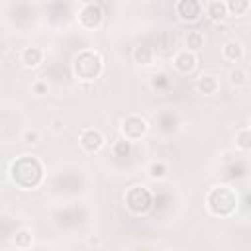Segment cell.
Wrapping results in <instances>:
<instances>
[{"label": "cell", "mask_w": 251, "mask_h": 251, "mask_svg": "<svg viewBox=\"0 0 251 251\" xmlns=\"http://www.w3.org/2000/svg\"><path fill=\"white\" fill-rule=\"evenodd\" d=\"M78 143H80V147H82L86 153H98V151L104 147L106 139H104V135H102L100 129H96V127H86V129L80 131Z\"/></svg>", "instance_id": "52a82bcc"}, {"label": "cell", "mask_w": 251, "mask_h": 251, "mask_svg": "<svg viewBox=\"0 0 251 251\" xmlns=\"http://www.w3.org/2000/svg\"><path fill=\"white\" fill-rule=\"evenodd\" d=\"M184 45H186V51L198 53L204 47V33L198 29H188L184 33Z\"/></svg>", "instance_id": "9a60e30c"}, {"label": "cell", "mask_w": 251, "mask_h": 251, "mask_svg": "<svg viewBox=\"0 0 251 251\" xmlns=\"http://www.w3.org/2000/svg\"><path fill=\"white\" fill-rule=\"evenodd\" d=\"M247 127H249V129H251V116H249V126H247Z\"/></svg>", "instance_id": "cb8c5ba5"}, {"label": "cell", "mask_w": 251, "mask_h": 251, "mask_svg": "<svg viewBox=\"0 0 251 251\" xmlns=\"http://www.w3.org/2000/svg\"><path fill=\"white\" fill-rule=\"evenodd\" d=\"M204 6L198 0H180L175 4V12L180 22H196L202 16Z\"/></svg>", "instance_id": "ba28073f"}, {"label": "cell", "mask_w": 251, "mask_h": 251, "mask_svg": "<svg viewBox=\"0 0 251 251\" xmlns=\"http://www.w3.org/2000/svg\"><path fill=\"white\" fill-rule=\"evenodd\" d=\"M169 175V165L165 161H151L147 165V176L151 180H163Z\"/></svg>", "instance_id": "e0dca14e"}, {"label": "cell", "mask_w": 251, "mask_h": 251, "mask_svg": "<svg viewBox=\"0 0 251 251\" xmlns=\"http://www.w3.org/2000/svg\"><path fill=\"white\" fill-rule=\"evenodd\" d=\"M129 149H131V145H129V141H126V139H120V141L114 143V153H116L118 157H126V155L129 153Z\"/></svg>", "instance_id": "44dd1931"}, {"label": "cell", "mask_w": 251, "mask_h": 251, "mask_svg": "<svg viewBox=\"0 0 251 251\" xmlns=\"http://www.w3.org/2000/svg\"><path fill=\"white\" fill-rule=\"evenodd\" d=\"M196 65H198L196 53H190L186 49L175 53V57H173V69L176 73H180V75H190L196 69Z\"/></svg>", "instance_id": "9c48e42d"}, {"label": "cell", "mask_w": 251, "mask_h": 251, "mask_svg": "<svg viewBox=\"0 0 251 251\" xmlns=\"http://www.w3.org/2000/svg\"><path fill=\"white\" fill-rule=\"evenodd\" d=\"M102 18H104V12H102V6L96 4V2H84L76 14V20L78 24L84 27V29H94L102 24Z\"/></svg>", "instance_id": "8992f818"}, {"label": "cell", "mask_w": 251, "mask_h": 251, "mask_svg": "<svg viewBox=\"0 0 251 251\" xmlns=\"http://www.w3.org/2000/svg\"><path fill=\"white\" fill-rule=\"evenodd\" d=\"M206 208L216 218H229L237 210V192L227 184L212 186L206 192Z\"/></svg>", "instance_id": "7a4b0ae2"}, {"label": "cell", "mask_w": 251, "mask_h": 251, "mask_svg": "<svg viewBox=\"0 0 251 251\" xmlns=\"http://www.w3.org/2000/svg\"><path fill=\"white\" fill-rule=\"evenodd\" d=\"M22 141H24V143H37V141H39V133H37L35 129H25V131L22 133Z\"/></svg>", "instance_id": "7402d4cb"}, {"label": "cell", "mask_w": 251, "mask_h": 251, "mask_svg": "<svg viewBox=\"0 0 251 251\" xmlns=\"http://www.w3.org/2000/svg\"><path fill=\"white\" fill-rule=\"evenodd\" d=\"M167 251H178V249H167Z\"/></svg>", "instance_id": "d4e9b609"}, {"label": "cell", "mask_w": 251, "mask_h": 251, "mask_svg": "<svg viewBox=\"0 0 251 251\" xmlns=\"http://www.w3.org/2000/svg\"><path fill=\"white\" fill-rule=\"evenodd\" d=\"M124 202H126V208L133 216H143L153 206V194L149 192V188H145L141 184H135V186H131V188L126 190Z\"/></svg>", "instance_id": "277c9868"}, {"label": "cell", "mask_w": 251, "mask_h": 251, "mask_svg": "<svg viewBox=\"0 0 251 251\" xmlns=\"http://www.w3.org/2000/svg\"><path fill=\"white\" fill-rule=\"evenodd\" d=\"M206 16L212 20V22H222L226 16H227V6L226 2H220V0H212L206 4Z\"/></svg>", "instance_id": "2e32d148"}, {"label": "cell", "mask_w": 251, "mask_h": 251, "mask_svg": "<svg viewBox=\"0 0 251 251\" xmlns=\"http://www.w3.org/2000/svg\"><path fill=\"white\" fill-rule=\"evenodd\" d=\"M227 78H229V84L231 86H245L247 84V71L245 69H241V67H233V69H229V73H227Z\"/></svg>", "instance_id": "ac0fdd59"}, {"label": "cell", "mask_w": 251, "mask_h": 251, "mask_svg": "<svg viewBox=\"0 0 251 251\" xmlns=\"http://www.w3.org/2000/svg\"><path fill=\"white\" fill-rule=\"evenodd\" d=\"M245 51H243V45L237 41V39H229L222 45V57L229 63H239L243 59Z\"/></svg>", "instance_id": "7c38bea8"}, {"label": "cell", "mask_w": 251, "mask_h": 251, "mask_svg": "<svg viewBox=\"0 0 251 251\" xmlns=\"http://www.w3.org/2000/svg\"><path fill=\"white\" fill-rule=\"evenodd\" d=\"M20 63L25 69H35L43 63V49L41 47H24L20 53Z\"/></svg>", "instance_id": "8fae6325"}, {"label": "cell", "mask_w": 251, "mask_h": 251, "mask_svg": "<svg viewBox=\"0 0 251 251\" xmlns=\"http://www.w3.org/2000/svg\"><path fill=\"white\" fill-rule=\"evenodd\" d=\"M147 131H149V122L139 114H129L120 122V135L129 143L139 141L141 137L147 135Z\"/></svg>", "instance_id": "5b68a950"}, {"label": "cell", "mask_w": 251, "mask_h": 251, "mask_svg": "<svg viewBox=\"0 0 251 251\" xmlns=\"http://www.w3.org/2000/svg\"><path fill=\"white\" fill-rule=\"evenodd\" d=\"M73 75L78 78V80H84V82H92L94 78H98L104 71V61L102 57L96 53V51H90V49H84L80 51L78 55H75L73 59Z\"/></svg>", "instance_id": "3957f363"}, {"label": "cell", "mask_w": 251, "mask_h": 251, "mask_svg": "<svg viewBox=\"0 0 251 251\" xmlns=\"http://www.w3.org/2000/svg\"><path fill=\"white\" fill-rule=\"evenodd\" d=\"M153 57H155V51H153V47H149V45H137V47H133V51H131L133 63H137V65H141V67L151 65V63H153Z\"/></svg>", "instance_id": "5bb4252c"}, {"label": "cell", "mask_w": 251, "mask_h": 251, "mask_svg": "<svg viewBox=\"0 0 251 251\" xmlns=\"http://www.w3.org/2000/svg\"><path fill=\"white\" fill-rule=\"evenodd\" d=\"M233 141H235V147H237V149H241V151H251V129H249V127L239 129V131L235 133Z\"/></svg>", "instance_id": "d6986e66"}, {"label": "cell", "mask_w": 251, "mask_h": 251, "mask_svg": "<svg viewBox=\"0 0 251 251\" xmlns=\"http://www.w3.org/2000/svg\"><path fill=\"white\" fill-rule=\"evenodd\" d=\"M12 243H14V247L20 249V251L31 249V245H33V233H31V229H27V227L16 229V231H14V237H12Z\"/></svg>", "instance_id": "4fadbf2b"}, {"label": "cell", "mask_w": 251, "mask_h": 251, "mask_svg": "<svg viewBox=\"0 0 251 251\" xmlns=\"http://www.w3.org/2000/svg\"><path fill=\"white\" fill-rule=\"evenodd\" d=\"M43 163L35 155H22L10 163L8 176L20 190H33L43 182Z\"/></svg>", "instance_id": "6da1fadb"}, {"label": "cell", "mask_w": 251, "mask_h": 251, "mask_svg": "<svg viewBox=\"0 0 251 251\" xmlns=\"http://www.w3.org/2000/svg\"><path fill=\"white\" fill-rule=\"evenodd\" d=\"M33 92L37 94V96H43V94H47V90H49V86H47V82H43V80H37V82H33Z\"/></svg>", "instance_id": "603a6c76"}, {"label": "cell", "mask_w": 251, "mask_h": 251, "mask_svg": "<svg viewBox=\"0 0 251 251\" xmlns=\"http://www.w3.org/2000/svg\"><path fill=\"white\" fill-rule=\"evenodd\" d=\"M226 6H227V14L241 16V14H245L249 10L251 4L247 0H229V2H226Z\"/></svg>", "instance_id": "ffe728a7"}, {"label": "cell", "mask_w": 251, "mask_h": 251, "mask_svg": "<svg viewBox=\"0 0 251 251\" xmlns=\"http://www.w3.org/2000/svg\"><path fill=\"white\" fill-rule=\"evenodd\" d=\"M220 78L216 75H210V73H202L198 78H196V90L202 94V96H216L220 92Z\"/></svg>", "instance_id": "30bf717a"}]
</instances>
